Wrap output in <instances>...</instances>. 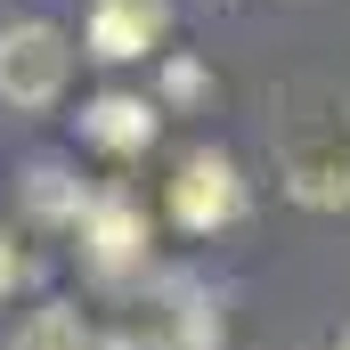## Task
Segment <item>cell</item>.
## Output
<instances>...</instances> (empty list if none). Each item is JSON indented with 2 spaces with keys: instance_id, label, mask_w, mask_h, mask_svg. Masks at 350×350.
Returning <instances> with one entry per match:
<instances>
[{
  "instance_id": "1",
  "label": "cell",
  "mask_w": 350,
  "mask_h": 350,
  "mask_svg": "<svg viewBox=\"0 0 350 350\" xmlns=\"http://www.w3.org/2000/svg\"><path fill=\"white\" fill-rule=\"evenodd\" d=\"M277 179L301 212H342L350 204V98H326L277 131Z\"/></svg>"
},
{
  "instance_id": "2",
  "label": "cell",
  "mask_w": 350,
  "mask_h": 350,
  "mask_svg": "<svg viewBox=\"0 0 350 350\" xmlns=\"http://www.w3.org/2000/svg\"><path fill=\"white\" fill-rule=\"evenodd\" d=\"M66 74H74V49L57 25L25 16V25H0V106L16 114H49L66 98Z\"/></svg>"
},
{
  "instance_id": "3",
  "label": "cell",
  "mask_w": 350,
  "mask_h": 350,
  "mask_svg": "<svg viewBox=\"0 0 350 350\" xmlns=\"http://www.w3.org/2000/svg\"><path fill=\"white\" fill-rule=\"evenodd\" d=\"M172 220L187 237H212V228H237L245 220V179H237V155L220 147H196L172 179Z\"/></svg>"
},
{
  "instance_id": "4",
  "label": "cell",
  "mask_w": 350,
  "mask_h": 350,
  "mask_svg": "<svg viewBox=\"0 0 350 350\" xmlns=\"http://www.w3.org/2000/svg\"><path fill=\"white\" fill-rule=\"evenodd\" d=\"M74 237H82V261L98 277H131V269H147V212H139V196H122V187H98L82 204V220H74Z\"/></svg>"
},
{
  "instance_id": "5",
  "label": "cell",
  "mask_w": 350,
  "mask_h": 350,
  "mask_svg": "<svg viewBox=\"0 0 350 350\" xmlns=\"http://www.w3.org/2000/svg\"><path fill=\"white\" fill-rule=\"evenodd\" d=\"M163 33H172V0H98L90 8V57H106V66L163 49Z\"/></svg>"
},
{
  "instance_id": "6",
  "label": "cell",
  "mask_w": 350,
  "mask_h": 350,
  "mask_svg": "<svg viewBox=\"0 0 350 350\" xmlns=\"http://www.w3.org/2000/svg\"><path fill=\"white\" fill-rule=\"evenodd\" d=\"M98 350H220V318L187 285H172V301L155 310V326H122L114 342H98Z\"/></svg>"
},
{
  "instance_id": "7",
  "label": "cell",
  "mask_w": 350,
  "mask_h": 350,
  "mask_svg": "<svg viewBox=\"0 0 350 350\" xmlns=\"http://www.w3.org/2000/svg\"><path fill=\"white\" fill-rule=\"evenodd\" d=\"M155 122H163V106L155 98H131V90H106V98L82 106V139L98 155H139L155 139Z\"/></svg>"
},
{
  "instance_id": "8",
  "label": "cell",
  "mask_w": 350,
  "mask_h": 350,
  "mask_svg": "<svg viewBox=\"0 0 350 350\" xmlns=\"http://www.w3.org/2000/svg\"><path fill=\"white\" fill-rule=\"evenodd\" d=\"M0 350H98V342H90V326H82L74 301H41V310H33Z\"/></svg>"
},
{
  "instance_id": "9",
  "label": "cell",
  "mask_w": 350,
  "mask_h": 350,
  "mask_svg": "<svg viewBox=\"0 0 350 350\" xmlns=\"http://www.w3.org/2000/svg\"><path fill=\"white\" fill-rule=\"evenodd\" d=\"M196 90H204V74H196V66H187V57H179L172 74H163V98H172V106H179V98H196Z\"/></svg>"
},
{
  "instance_id": "10",
  "label": "cell",
  "mask_w": 350,
  "mask_h": 350,
  "mask_svg": "<svg viewBox=\"0 0 350 350\" xmlns=\"http://www.w3.org/2000/svg\"><path fill=\"white\" fill-rule=\"evenodd\" d=\"M16 277H25V253H16V245L0 237V293H16Z\"/></svg>"
},
{
  "instance_id": "11",
  "label": "cell",
  "mask_w": 350,
  "mask_h": 350,
  "mask_svg": "<svg viewBox=\"0 0 350 350\" xmlns=\"http://www.w3.org/2000/svg\"><path fill=\"white\" fill-rule=\"evenodd\" d=\"M334 350H350V326H342V342H334Z\"/></svg>"
}]
</instances>
